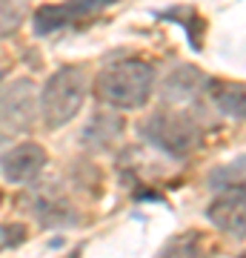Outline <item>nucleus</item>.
Wrapping results in <instances>:
<instances>
[{
  "instance_id": "9d476101",
  "label": "nucleus",
  "mask_w": 246,
  "mask_h": 258,
  "mask_svg": "<svg viewBox=\"0 0 246 258\" xmlns=\"http://www.w3.org/2000/svg\"><path fill=\"white\" fill-rule=\"evenodd\" d=\"M160 258H203V249H201V244H198V241L181 238V241H175V244L166 249Z\"/></svg>"
},
{
  "instance_id": "6e6552de",
  "label": "nucleus",
  "mask_w": 246,
  "mask_h": 258,
  "mask_svg": "<svg viewBox=\"0 0 246 258\" xmlns=\"http://www.w3.org/2000/svg\"><path fill=\"white\" fill-rule=\"evenodd\" d=\"M206 95L226 118L246 120V83H232V81H209Z\"/></svg>"
},
{
  "instance_id": "0eeeda50",
  "label": "nucleus",
  "mask_w": 246,
  "mask_h": 258,
  "mask_svg": "<svg viewBox=\"0 0 246 258\" xmlns=\"http://www.w3.org/2000/svg\"><path fill=\"white\" fill-rule=\"evenodd\" d=\"M209 221L235 238H246V186L218 192L209 207Z\"/></svg>"
},
{
  "instance_id": "f03ea898",
  "label": "nucleus",
  "mask_w": 246,
  "mask_h": 258,
  "mask_svg": "<svg viewBox=\"0 0 246 258\" xmlns=\"http://www.w3.org/2000/svg\"><path fill=\"white\" fill-rule=\"evenodd\" d=\"M89 92V78L80 66H63L57 69L43 86L40 95V118L49 129H60L63 123L80 112Z\"/></svg>"
},
{
  "instance_id": "7ed1b4c3",
  "label": "nucleus",
  "mask_w": 246,
  "mask_h": 258,
  "mask_svg": "<svg viewBox=\"0 0 246 258\" xmlns=\"http://www.w3.org/2000/svg\"><path fill=\"white\" fill-rule=\"evenodd\" d=\"M140 135L172 158H186L201 147V126L181 106H166L149 115L140 123Z\"/></svg>"
},
{
  "instance_id": "423d86ee",
  "label": "nucleus",
  "mask_w": 246,
  "mask_h": 258,
  "mask_svg": "<svg viewBox=\"0 0 246 258\" xmlns=\"http://www.w3.org/2000/svg\"><path fill=\"white\" fill-rule=\"evenodd\" d=\"M46 166V152L37 144H18L0 155V172L9 184H29Z\"/></svg>"
},
{
  "instance_id": "1a4fd4ad",
  "label": "nucleus",
  "mask_w": 246,
  "mask_h": 258,
  "mask_svg": "<svg viewBox=\"0 0 246 258\" xmlns=\"http://www.w3.org/2000/svg\"><path fill=\"white\" fill-rule=\"evenodd\" d=\"M26 0H0V37L12 35L23 23Z\"/></svg>"
},
{
  "instance_id": "9b49d317",
  "label": "nucleus",
  "mask_w": 246,
  "mask_h": 258,
  "mask_svg": "<svg viewBox=\"0 0 246 258\" xmlns=\"http://www.w3.org/2000/svg\"><path fill=\"white\" fill-rule=\"evenodd\" d=\"M240 258H246V255H240Z\"/></svg>"
},
{
  "instance_id": "20e7f679",
  "label": "nucleus",
  "mask_w": 246,
  "mask_h": 258,
  "mask_svg": "<svg viewBox=\"0 0 246 258\" xmlns=\"http://www.w3.org/2000/svg\"><path fill=\"white\" fill-rule=\"evenodd\" d=\"M40 98L29 81H15L0 92V135H18L35 123Z\"/></svg>"
},
{
  "instance_id": "39448f33",
  "label": "nucleus",
  "mask_w": 246,
  "mask_h": 258,
  "mask_svg": "<svg viewBox=\"0 0 246 258\" xmlns=\"http://www.w3.org/2000/svg\"><path fill=\"white\" fill-rule=\"evenodd\" d=\"M115 0H66V3H55V6H43L35 15V32L37 35H52L60 29L80 26L95 15H101L103 9H109Z\"/></svg>"
},
{
  "instance_id": "f257e3e1",
  "label": "nucleus",
  "mask_w": 246,
  "mask_h": 258,
  "mask_svg": "<svg viewBox=\"0 0 246 258\" xmlns=\"http://www.w3.org/2000/svg\"><path fill=\"white\" fill-rule=\"evenodd\" d=\"M95 89L98 98L115 109H137L155 92V66L137 57L115 60L98 75Z\"/></svg>"
}]
</instances>
